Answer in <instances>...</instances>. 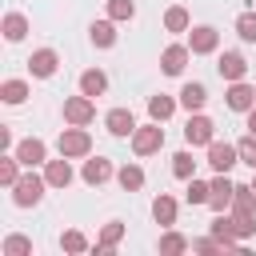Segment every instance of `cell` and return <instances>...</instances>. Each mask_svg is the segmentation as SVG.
Returning <instances> with one entry per match:
<instances>
[{"label":"cell","mask_w":256,"mask_h":256,"mask_svg":"<svg viewBox=\"0 0 256 256\" xmlns=\"http://www.w3.org/2000/svg\"><path fill=\"white\" fill-rule=\"evenodd\" d=\"M108 16L120 24V20H132L136 16V0H108Z\"/></svg>","instance_id":"37"},{"label":"cell","mask_w":256,"mask_h":256,"mask_svg":"<svg viewBox=\"0 0 256 256\" xmlns=\"http://www.w3.org/2000/svg\"><path fill=\"white\" fill-rule=\"evenodd\" d=\"M252 188H256V176H252Z\"/></svg>","instance_id":"41"},{"label":"cell","mask_w":256,"mask_h":256,"mask_svg":"<svg viewBox=\"0 0 256 256\" xmlns=\"http://www.w3.org/2000/svg\"><path fill=\"white\" fill-rule=\"evenodd\" d=\"M216 72H220V80H244L248 76V60L240 56V52H224L220 60H216Z\"/></svg>","instance_id":"14"},{"label":"cell","mask_w":256,"mask_h":256,"mask_svg":"<svg viewBox=\"0 0 256 256\" xmlns=\"http://www.w3.org/2000/svg\"><path fill=\"white\" fill-rule=\"evenodd\" d=\"M44 180H48V188H68V184H72V164H68V156L48 160V164H44Z\"/></svg>","instance_id":"17"},{"label":"cell","mask_w":256,"mask_h":256,"mask_svg":"<svg viewBox=\"0 0 256 256\" xmlns=\"http://www.w3.org/2000/svg\"><path fill=\"white\" fill-rule=\"evenodd\" d=\"M88 40H92L96 48H112V44H116V20H112V16H108V20H92Z\"/></svg>","instance_id":"20"},{"label":"cell","mask_w":256,"mask_h":256,"mask_svg":"<svg viewBox=\"0 0 256 256\" xmlns=\"http://www.w3.org/2000/svg\"><path fill=\"white\" fill-rule=\"evenodd\" d=\"M0 252H4V256H28V252H32V240H28V236H4Z\"/></svg>","instance_id":"36"},{"label":"cell","mask_w":256,"mask_h":256,"mask_svg":"<svg viewBox=\"0 0 256 256\" xmlns=\"http://www.w3.org/2000/svg\"><path fill=\"white\" fill-rule=\"evenodd\" d=\"M244 116H248V120H244V128H248V132H252V136H256V108H248V112H244Z\"/></svg>","instance_id":"40"},{"label":"cell","mask_w":256,"mask_h":256,"mask_svg":"<svg viewBox=\"0 0 256 256\" xmlns=\"http://www.w3.org/2000/svg\"><path fill=\"white\" fill-rule=\"evenodd\" d=\"M112 176H116V168H112V160H104V156H88L84 168H80V180H84L88 188H100V184H108Z\"/></svg>","instance_id":"9"},{"label":"cell","mask_w":256,"mask_h":256,"mask_svg":"<svg viewBox=\"0 0 256 256\" xmlns=\"http://www.w3.org/2000/svg\"><path fill=\"white\" fill-rule=\"evenodd\" d=\"M228 212H256V188H252V184H236Z\"/></svg>","instance_id":"27"},{"label":"cell","mask_w":256,"mask_h":256,"mask_svg":"<svg viewBox=\"0 0 256 256\" xmlns=\"http://www.w3.org/2000/svg\"><path fill=\"white\" fill-rule=\"evenodd\" d=\"M208 164H212L216 172H232V168L240 164V148L228 144V140H212V144H208Z\"/></svg>","instance_id":"8"},{"label":"cell","mask_w":256,"mask_h":256,"mask_svg":"<svg viewBox=\"0 0 256 256\" xmlns=\"http://www.w3.org/2000/svg\"><path fill=\"white\" fill-rule=\"evenodd\" d=\"M104 128H108L112 136H120V140H124V136H132V132H136V116H132L128 108H112V112L104 116Z\"/></svg>","instance_id":"16"},{"label":"cell","mask_w":256,"mask_h":256,"mask_svg":"<svg viewBox=\"0 0 256 256\" xmlns=\"http://www.w3.org/2000/svg\"><path fill=\"white\" fill-rule=\"evenodd\" d=\"M208 104V88L200 84V80H192V84H184L180 88V108H188V112H200Z\"/></svg>","instance_id":"22"},{"label":"cell","mask_w":256,"mask_h":256,"mask_svg":"<svg viewBox=\"0 0 256 256\" xmlns=\"http://www.w3.org/2000/svg\"><path fill=\"white\" fill-rule=\"evenodd\" d=\"M176 104H180V100H172V96H164V92H160V96H148V116L164 124V120L176 112Z\"/></svg>","instance_id":"26"},{"label":"cell","mask_w":256,"mask_h":256,"mask_svg":"<svg viewBox=\"0 0 256 256\" xmlns=\"http://www.w3.org/2000/svg\"><path fill=\"white\" fill-rule=\"evenodd\" d=\"M28 68H32V76H40V80L56 76V68H60V56H56V48H36V52L28 56Z\"/></svg>","instance_id":"13"},{"label":"cell","mask_w":256,"mask_h":256,"mask_svg":"<svg viewBox=\"0 0 256 256\" xmlns=\"http://www.w3.org/2000/svg\"><path fill=\"white\" fill-rule=\"evenodd\" d=\"M60 248H64V252H88L92 244H88V236H84V232H76V228H68V232L60 236Z\"/></svg>","instance_id":"35"},{"label":"cell","mask_w":256,"mask_h":256,"mask_svg":"<svg viewBox=\"0 0 256 256\" xmlns=\"http://www.w3.org/2000/svg\"><path fill=\"white\" fill-rule=\"evenodd\" d=\"M12 152H16V160H20L24 168H40V164H48V144H44L40 136H28V140H20Z\"/></svg>","instance_id":"7"},{"label":"cell","mask_w":256,"mask_h":256,"mask_svg":"<svg viewBox=\"0 0 256 256\" xmlns=\"http://www.w3.org/2000/svg\"><path fill=\"white\" fill-rule=\"evenodd\" d=\"M44 188H48V180H44V176H36V172L28 168V172L12 184V204H16V208H32V204H40Z\"/></svg>","instance_id":"2"},{"label":"cell","mask_w":256,"mask_h":256,"mask_svg":"<svg viewBox=\"0 0 256 256\" xmlns=\"http://www.w3.org/2000/svg\"><path fill=\"white\" fill-rule=\"evenodd\" d=\"M216 140V124L204 116V112H188V124H184V144L188 148H208Z\"/></svg>","instance_id":"3"},{"label":"cell","mask_w":256,"mask_h":256,"mask_svg":"<svg viewBox=\"0 0 256 256\" xmlns=\"http://www.w3.org/2000/svg\"><path fill=\"white\" fill-rule=\"evenodd\" d=\"M232 228L240 240H252L256 236V212H232Z\"/></svg>","instance_id":"32"},{"label":"cell","mask_w":256,"mask_h":256,"mask_svg":"<svg viewBox=\"0 0 256 256\" xmlns=\"http://www.w3.org/2000/svg\"><path fill=\"white\" fill-rule=\"evenodd\" d=\"M160 148H164V128H160V120L136 124V132H132V152H136V156H152V152H160Z\"/></svg>","instance_id":"4"},{"label":"cell","mask_w":256,"mask_h":256,"mask_svg":"<svg viewBox=\"0 0 256 256\" xmlns=\"http://www.w3.org/2000/svg\"><path fill=\"white\" fill-rule=\"evenodd\" d=\"M236 148H240V164H248V168L256 172V136L248 132L244 140H236Z\"/></svg>","instance_id":"38"},{"label":"cell","mask_w":256,"mask_h":256,"mask_svg":"<svg viewBox=\"0 0 256 256\" xmlns=\"http://www.w3.org/2000/svg\"><path fill=\"white\" fill-rule=\"evenodd\" d=\"M188 48H192V56H212L220 48V32L212 24H196V28H188Z\"/></svg>","instance_id":"6"},{"label":"cell","mask_w":256,"mask_h":256,"mask_svg":"<svg viewBox=\"0 0 256 256\" xmlns=\"http://www.w3.org/2000/svg\"><path fill=\"white\" fill-rule=\"evenodd\" d=\"M116 184H120L124 192H140V188H144V168H140V164H124V168H116Z\"/></svg>","instance_id":"24"},{"label":"cell","mask_w":256,"mask_h":256,"mask_svg":"<svg viewBox=\"0 0 256 256\" xmlns=\"http://www.w3.org/2000/svg\"><path fill=\"white\" fill-rule=\"evenodd\" d=\"M192 252H204V256H216V252H224V244H220L216 236H204V240H192Z\"/></svg>","instance_id":"39"},{"label":"cell","mask_w":256,"mask_h":256,"mask_svg":"<svg viewBox=\"0 0 256 256\" xmlns=\"http://www.w3.org/2000/svg\"><path fill=\"white\" fill-rule=\"evenodd\" d=\"M172 176H176V180H192V176H196L192 152H176V156H172Z\"/></svg>","instance_id":"31"},{"label":"cell","mask_w":256,"mask_h":256,"mask_svg":"<svg viewBox=\"0 0 256 256\" xmlns=\"http://www.w3.org/2000/svg\"><path fill=\"white\" fill-rule=\"evenodd\" d=\"M120 240H124V224H120V220H108V224L100 228V236H96V244H92V248H96V256H108Z\"/></svg>","instance_id":"18"},{"label":"cell","mask_w":256,"mask_h":256,"mask_svg":"<svg viewBox=\"0 0 256 256\" xmlns=\"http://www.w3.org/2000/svg\"><path fill=\"white\" fill-rule=\"evenodd\" d=\"M80 92L92 96V100L104 96V92H108V76H104L100 68H84V72H80Z\"/></svg>","instance_id":"21"},{"label":"cell","mask_w":256,"mask_h":256,"mask_svg":"<svg viewBox=\"0 0 256 256\" xmlns=\"http://www.w3.org/2000/svg\"><path fill=\"white\" fill-rule=\"evenodd\" d=\"M96 120V100L92 96H68L64 100V124H80V128H88Z\"/></svg>","instance_id":"5"},{"label":"cell","mask_w":256,"mask_h":256,"mask_svg":"<svg viewBox=\"0 0 256 256\" xmlns=\"http://www.w3.org/2000/svg\"><path fill=\"white\" fill-rule=\"evenodd\" d=\"M152 220H156V224H164V228H172V224H176V200H172L168 192H160V196L152 200Z\"/></svg>","instance_id":"23"},{"label":"cell","mask_w":256,"mask_h":256,"mask_svg":"<svg viewBox=\"0 0 256 256\" xmlns=\"http://www.w3.org/2000/svg\"><path fill=\"white\" fill-rule=\"evenodd\" d=\"M188 60H192V48H188V44H168V48L160 52V68H164V76H180Z\"/></svg>","instance_id":"11"},{"label":"cell","mask_w":256,"mask_h":256,"mask_svg":"<svg viewBox=\"0 0 256 256\" xmlns=\"http://www.w3.org/2000/svg\"><path fill=\"white\" fill-rule=\"evenodd\" d=\"M224 104H228L232 112H248V108H256V84H248V80H232L228 92H224Z\"/></svg>","instance_id":"10"},{"label":"cell","mask_w":256,"mask_h":256,"mask_svg":"<svg viewBox=\"0 0 256 256\" xmlns=\"http://www.w3.org/2000/svg\"><path fill=\"white\" fill-rule=\"evenodd\" d=\"M188 28H192L188 8H184V4H172V8L164 12V32H188Z\"/></svg>","instance_id":"25"},{"label":"cell","mask_w":256,"mask_h":256,"mask_svg":"<svg viewBox=\"0 0 256 256\" xmlns=\"http://www.w3.org/2000/svg\"><path fill=\"white\" fill-rule=\"evenodd\" d=\"M20 168H24V164L16 160V152H4V156H0V184L12 188V184L20 180Z\"/></svg>","instance_id":"29"},{"label":"cell","mask_w":256,"mask_h":256,"mask_svg":"<svg viewBox=\"0 0 256 256\" xmlns=\"http://www.w3.org/2000/svg\"><path fill=\"white\" fill-rule=\"evenodd\" d=\"M0 100L4 104H24L28 100V80H4L0 84Z\"/></svg>","instance_id":"28"},{"label":"cell","mask_w":256,"mask_h":256,"mask_svg":"<svg viewBox=\"0 0 256 256\" xmlns=\"http://www.w3.org/2000/svg\"><path fill=\"white\" fill-rule=\"evenodd\" d=\"M0 32H4V40L20 44V40L28 36V16H24V12H8V16L0 20Z\"/></svg>","instance_id":"19"},{"label":"cell","mask_w":256,"mask_h":256,"mask_svg":"<svg viewBox=\"0 0 256 256\" xmlns=\"http://www.w3.org/2000/svg\"><path fill=\"white\" fill-rule=\"evenodd\" d=\"M236 36L244 44H256V12H240L236 16Z\"/></svg>","instance_id":"33"},{"label":"cell","mask_w":256,"mask_h":256,"mask_svg":"<svg viewBox=\"0 0 256 256\" xmlns=\"http://www.w3.org/2000/svg\"><path fill=\"white\" fill-rule=\"evenodd\" d=\"M208 232H212L224 248H240V244H244V240L236 236V228H232V212H216V220L208 224Z\"/></svg>","instance_id":"15"},{"label":"cell","mask_w":256,"mask_h":256,"mask_svg":"<svg viewBox=\"0 0 256 256\" xmlns=\"http://www.w3.org/2000/svg\"><path fill=\"white\" fill-rule=\"evenodd\" d=\"M56 148H60V156H68V160H84V156L92 152V136H88V128H80V124H68V128L60 132Z\"/></svg>","instance_id":"1"},{"label":"cell","mask_w":256,"mask_h":256,"mask_svg":"<svg viewBox=\"0 0 256 256\" xmlns=\"http://www.w3.org/2000/svg\"><path fill=\"white\" fill-rule=\"evenodd\" d=\"M232 192H236V184L228 180V172H216V180H212V196H208V208H212V212H228V208H232Z\"/></svg>","instance_id":"12"},{"label":"cell","mask_w":256,"mask_h":256,"mask_svg":"<svg viewBox=\"0 0 256 256\" xmlns=\"http://www.w3.org/2000/svg\"><path fill=\"white\" fill-rule=\"evenodd\" d=\"M156 248H160L164 256H176V252H188V248H192V240H188V236H180V232H164Z\"/></svg>","instance_id":"30"},{"label":"cell","mask_w":256,"mask_h":256,"mask_svg":"<svg viewBox=\"0 0 256 256\" xmlns=\"http://www.w3.org/2000/svg\"><path fill=\"white\" fill-rule=\"evenodd\" d=\"M208 196H212V184H204V180H188V192H184V200L188 204H208Z\"/></svg>","instance_id":"34"}]
</instances>
